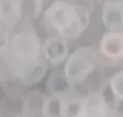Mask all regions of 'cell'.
Returning a JSON list of instances; mask_svg holds the SVG:
<instances>
[{"instance_id": "cell-1", "label": "cell", "mask_w": 123, "mask_h": 117, "mask_svg": "<svg viewBox=\"0 0 123 117\" xmlns=\"http://www.w3.org/2000/svg\"><path fill=\"white\" fill-rule=\"evenodd\" d=\"M4 53H7L10 73L19 82L27 84L35 83L45 74L46 67L41 61L42 44L32 29L15 33Z\"/></svg>"}, {"instance_id": "cell-2", "label": "cell", "mask_w": 123, "mask_h": 117, "mask_svg": "<svg viewBox=\"0 0 123 117\" xmlns=\"http://www.w3.org/2000/svg\"><path fill=\"white\" fill-rule=\"evenodd\" d=\"M45 22L65 40H74L86 29L90 13L86 8L71 3L56 0L44 14Z\"/></svg>"}, {"instance_id": "cell-3", "label": "cell", "mask_w": 123, "mask_h": 117, "mask_svg": "<svg viewBox=\"0 0 123 117\" xmlns=\"http://www.w3.org/2000/svg\"><path fill=\"white\" fill-rule=\"evenodd\" d=\"M97 62L98 54L93 47H80L68 56L62 71L73 84H80L96 69Z\"/></svg>"}, {"instance_id": "cell-4", "label": "cell", "mask_w": 123, "mask_h": 117, "mask_svg": "<svg viewBox=\"0 0 123 117\" xmlns=\"http://www.w3.org/2000/svg\"><path fill=\"white\" fill-rule=\"evenodd\" d=\"M76 117H115L113 108L106 102L101 92L83 97L82 108Z\"/></svg>"}, {"instance_id": "cell-5", "label": "cell", "mask_w": 123, "mask_h": 117, "mask_svg": "<svg viewBox=\"0 0 123 117\" xmlns=\"http://www.w3.org/2000/svg\"><path fill=\"white\" fill-rule=\"evenodd\" d=\"M99 53L111 62L123 60V32L108 31L101 38Z\"/></svg>"}, {"instance_id": "cell-6", "label": "cell", "mask_w": 123, "mask_h": 117, "mask_svg": "<svg viewBox=\"0 0 123 117\" xmlns=\"http://www.w3.org/2000/svg\"><path fill=\"white\" fill-rule=\"evenodd\" d=\"M68 47L67 40L56 35L47 39L42 45V54L48 61V63L57 66L63 61L68 56Z\"/></svg>"}, {"instance_id": "cell-7", "label": "cell", "mask_w": 123, "mask_h": 117, "mask_svg": "<svg viewBox=\"0 0 123 117\" xmlns=\"http://www.w3.org/2000/svg\"><path fill=\"white\" fill-rule=\"evenodd\" d=\"M102 21L108 31L123 32V3L110 0L102 10Z\"/></svg>"}, {"instance_id": "cell-8", "label": "cell", "mask_w": 123, "mask_h": 117, "mask_svg": "<svg viewBox=\"0 0 123 117\" xmlns=\"http://www.w3.org/2000/svg\"><path fill=\"white\" fill-rule=\"evenodd\" d=\"M73 85L64 75L63 71H55L47 80V90L51 96L64 97L71 95Z\"/></svg>"}, {"instance_id": "cell-9", "label": "cell", "mask_w": 123, "mask_h": 117, "mask_svg": "<svg viewBox=\"0 0 123 117\" xmlns=\"http://www.w3.org/2000/svg\"><path fill=\"white\" fill-rule=\"evenodd\" d=\"M20 0H0V22L7 25L18 22L21 15Z\"/></svg>"}, {"instance_id": "cell-10", "label": "cell", "mask_w": 123, "mask_h": 117, "mask_svg": "<svg viewBox=\"0 0 123 117\" xmlns=\"http://www.w3.org/2000/svg\"><path fill=\"white\" fill-rule=\"evenodd\" d=\"M40 111L44 117H62V97L50 95L41 104Z\"/></svg>"}, {"instance_id": "cell-11", "label": "cell", "mask_w": 123, "mask_h": 117, "mask_svg": "<svg viewBox=\"0 0 123 117\" xmlns=\"http://www.w3.org/2000/svg\"><path fill=\"white\" fill-rule=\"evenodd\" d=\"M108 86L115 101L123 102V70L115 72L110 77Z\"/></svg>"}, {"instance_id": "cell-12", "label": "cell", "mask_w": 123, "mask_h": 117, "mask_svg": "<svg viewBox=\"0 0 123 117\" xmlns=\"http://www.w3.org/2000/svg\"><path fill=\"white\" fill-rule=\"evenodd\" d=\"M9 44V39L5 32L0 29V55L5 53Z\"/></svg>"}]
</instances>
